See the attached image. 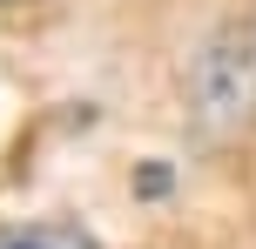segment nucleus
Returning a JSON list of instances; mask_svg holds the SVG:
<instances>
[{
  "mask_svg": "<svg viewBox=\"0 0 256 249\" xmlns=\"http://www.w3.org/2000/svg\"><path fill=\"white\" fill-rule=\"evenodd\" d=\"M196 88H202V115L209 121H243L250 101H256V47L230 34L216 54H202Z\"/></svg>",
  "mask_w": 256,
  "mask_h": 249,
  "instance_id": "1",
  "label": "nucleus"
},
{
  "mask_svg": "<svg viewBox=\"0 0 256 249\" xmlns=\"http://www.w3.org/2000/svg\"><path fill=\"white\" fill-rule=\"evenodd\" d=\"M0 249H102L81 223H0Z\"/></svg>",
  "mask_w": 256,
  "mask_h": 249,
  "instance_id": "2",
  "label": "nucleus"
}]
</instances>
